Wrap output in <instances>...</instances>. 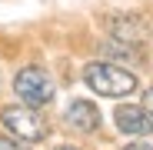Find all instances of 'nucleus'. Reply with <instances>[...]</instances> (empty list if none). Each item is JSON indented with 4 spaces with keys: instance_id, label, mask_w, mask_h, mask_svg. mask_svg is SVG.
Listing matches in <instances>:
<instances>
[{
    "instance_id": "1",
    "label": "nucleus",
    "mask_w": 153,
    "mask_h": 150,
    "mask_svg": "<svg viewBox=\"0 0 153 150\" xmlns=\"http://www.w3.org/2000/svg\"><path fill=\"white\" fill-rule=\"evenodd\" d=\"M83 80H87V87L97 90L100 97H126V93L137 90V77H133L130 70H120V67L103 63V60L87 63V67H83Z\"/></svg>"
},
{
    "instance_id": "2",
    "label": "nucleus",
    "mask_w": 153,
    "mask_h": 150,
    "mask_svg": "<svg viewBox=\"0 0 153 150\" xmlns=\"http://www.w3.org/2000/svg\"><path fill=\"white\" fill-rule=\"evenodd\" d=\"M13 90L17 97L23 100L27 107H47L50 100H53V80H50V73L40 70V67H23L13 80Z\"/></svg>"
},
{
    "instance_id": "3",
    "label": "nucleus",
    "mask_w": 153,
    "mask_h": 150,
    "mask_svg": "<svg viewBox=\"0 0 153 150\" xmlns=\"http://www.w3.org/2000/svg\"><path fill=\"white\" fill-rule=\"evenodd\" d=\"M0 120H4V127L10 134H17V140H23V143H37V140L47 137V120L40 117L37 107H7L0 113Z\"/></svg>"
},
{
    "instance_id": "4",
    "label": "nucleus",
    "mask_w": 153,
    "mask_h": 150,
    "mask_svg": "<svg viewBox=\"0 0 153 150\" xmlns=\"http://www.w3.org/2000/svg\"><path fill=\"white\" fill-rule=\"evenodd\" d=\"M117 127L123 134L146 137V134H153V117L143 107H117Z\"/></svg>"
},
{
    "instance_id": "5",
    "label": "nucleus",
    "mask_w": 153,
    "mask_h": 150,
    "mask_svg": "<svg viewBox=\"0 0 153 150\" xmlns=\"http://www.w3.org/2000/svg\"><path fill=\"white\" fill-rule=\"evenodd\" d=\"M67 123L80 134H93L100 127V110L90 104V100H73L67 107Z\"/></svg>"
},
{
    "instance_id": "6",
    "label": "nucleus",
    "mask_w": 153,
    "mask_h": 150,
    "mask_svg": "<svg viewBox=\"0 0 153 150\" xmlns=\"http://www.w3.org/2000/svg\"><path fill=\"white\" fill-rule=\"evenodd\" d=\"M110 23H113V27H110V34H113V40H123V43H140L143 40V30H140V23L137 20H130V17H110Z\"/></svg>"
},
{
    "instance_id": "7",
    "label": "nucleus",
    "mask_w": 153,
    "mask_h": 150,
    "mask_svg": "<svg viewBox=\"0 0 153 150\" xmlns=\"http://www.w3.org/2000/svg\"><path fill=\"white\" fill-rule=\"evenodd\" d=\"M0 150H30L23 140H13V137H0Z\"/></svg>"
},
{
    "instance_id": "8",
    "label": "nucleus",
    "mask_w": 153,
    "mask_h": 150,
    "mask_svg": "<svg viewBox=\"0 0 153 150\" xmlns=\"http://www.w3.org/2000/svg\"><path fill=\"white\" fill-rule=\"evenodd\" d=\"M143 110H146V113L153 117V87H150V90L143 93Z\"/></svg>"
},
{
    "instance_id": "9",
    "label": "nucleus",
    "mask_w": 153,
    "mask_h": 150,
    "mask_svg": "<svg viewBox=\"0 0 153 150\" xmlns=\"http://www.w3.org/2000/svg\"><path fill=\"white\" fill-rule=\"evenodd\" d=\"M126 150H150V147H143V143H133V147H126Z\"/></svg>"
},
{
    "instance_id": "10",
    "label": "nucleus",
    "mask_w": 153,
    "mask_h": 150,
    "mask_svg": "<svg viewBox=\"0 0 153 150\" xmlns=\"http://www.w3.org/2000/svg\"><path fill=\"white\" fill-rule=\"evenodd\" d=\"M57 150H73V147H57Z\"/></svg>"
}]
</instances>
